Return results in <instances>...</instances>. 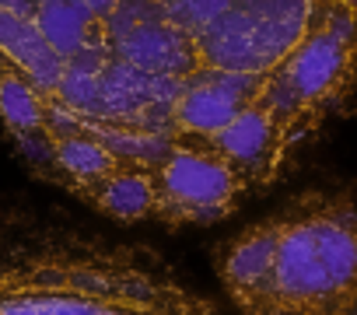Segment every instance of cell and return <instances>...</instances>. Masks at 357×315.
<instances>
[{"label":"cell","instance_id":"2","mask_svg":"<svg viewBox=\"0 0 357 315\" xmlns=\"http://www.w3.org/2000/svg\"><path fill=\"white\" fill-rule=\"evenodd\" d=\"M242 315H357V179L315 186L218 249Z\"/></svg>","mask_w":357,"mask_h":315},{"label":"cell","instance_id":"3","mask_svg":"<svg viewBox=\"0 0 357 315\" xmlns=\"http://www.w3.org/2000/svg\"><path fill=\"white\" fill-rule=\"evenodd\" d=\"M154 186H158L154 221L168 228L214 224L231 210H238V203L252 193L225 158L197 147H175L154 169Z\"/></svg>","mask_w":357,"mask_h":315},{"label":"cell","instance_id":"4","mask_svg":"<svg viewBox=\"0 0 357 315\" xmlns=\"http://www.w3.org/2000/svg\"><path fill=\"white\" fill-rule=\"evenodd\" d=\"M88 203L119 221V224H137V221H154L158 217V186H154V169L144 165H126L116 176H109Z\"/></svg>","mask_w":357,"mask_h":315},{"label":"cell","instance_id":"1","mask_svg":"<svg viewBox=\"0 0 357 315\" xmlns=\"http://www.w3.org/2000/svg\"><path fill=\"white\" fill-rule=\"evenodd\" d=\"M333 36L357 39V0H0V119L36 176L67 140L158 169L207 88L245 91L305 144L322 116L298 70Z\"/></svg>","mask_w":357,"mask_h":315}]
</instances>
